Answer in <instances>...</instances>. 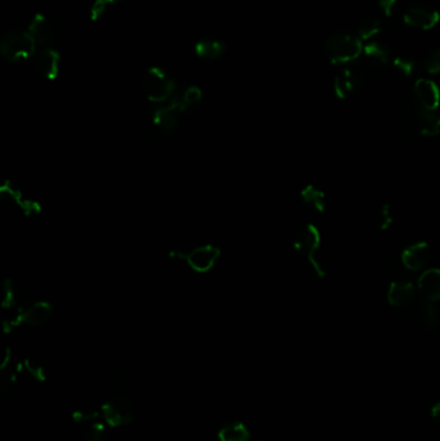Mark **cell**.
I'll use <instances>...</instances> for the list:
<instances>
[{
    "instance_id": "obj_1",
    "label": "cell",
    "mask_w": 440,
    "mask_h": 441,
    "mask_svg": "<svg viewBox=\"0 0 440 441\" xmlns=\"http://www.w3.org/2000/svg\"><path fill=\"white\" fill-rule=\"evenodd\" d=\"M141 89L152 104H166L176 93V81L167 70L154 66L147 69L141 79Z\"/></svg>"
},
{
    "instance_id": "obj_2",
    "label": "cell",
    "mask_w": 440,
    "mask_h": 441,
    "mask_svg": "<svg viewBox=\"0 0 440 441\" xmlns=\"http://www.w3.org/2000/svg\"><path fill=\"white\" fill-rule=\"evenodd\" d=\"M363 41L358 35L338 32L326 41V53L333 65H347L356 61L363 53Z\"/></svg>"
},
{
    "instance_id": "obj_3",
    "label": "cell",
    "mask_w": 440,
    "mask_h": 441,
    "mask_svg": "<svg viewBox=\"0 0 440 441\" xmlns=\"http://www.w3.org/2000/svg\"><path fill=\"white\" fill-rule=\"evenodd\" d=\"M38 44L27 30L15 29L6 32L0 41V53L11 64L30 60L36 55Z\"/></svg>"
},
{
    "instance_id": "obj_4",
    "label": "cell",
    "mask_w": 440,
    "mask_h": 441,
    "mask_svg": "<svg viewBox=\"0 0 440 441\" xmlns=\"http://www.w3.org/2000/svg\"><path fill=\"white\" fill-rule=\"evenodd\" d=\"M320 241H321V238H320L319 230L315 226L307 224V225L301 226L297 230L295 239H293V247L297 253L309 262L314 273L319 279H323L326 278V270L323 269V266L318 259Z\"/></svg>"
},
{
    "instance_id": "obj_5",
    "label": "cell",
    "mask_w": 440,
    "mask_h": 441,
    "mask_svg": "<svg viewBox=\"0 0 440 441\" xmlns=\"http://www.w3.org/2000/svg\"><path fill=\"white\" fill-rule=\"evenodd\" d=\"M53 315V307L48 302L36 301L29 305H21L13 313H11L4 320V325L11 330L18 325L29 327H41L47 324Z\"/></svg>"
},
{
    "instance_id": "obj_6",
    "label": "cell",
    "mask_w": 440,
    "mask_h": 441,
    "mask_svg": "<svg viewBox=\"0 0 440 441\" xmlns=\"http://www.w3.org/2000/svg\"><path fill=\"white\" fill-rule=\"evenodd\" d=\"M184 110L178 104L169 100L166 104H154L152 111V128L156 135L163 138L173 136L184 115Z\"/></svg>"
},
{
    "instance_id": "obj_7",
    "label": "cell",
    "mask_w": 440,
    "mask_h": 441,
    "mask_svg": "<svg viewBox=\"0 0 440 441\" xmlns=\"http://www.w3.org/2000/svg\"><path fill=\"white\" fill-rule=\"evenodd\" d=\"M101 414L105 423L110 427H120L129 425L135 421L136 409L135 404L127 396L115 393L105 401Z\"/></svg>"
},
{
    "instance_id": "obj_8",
    "label": "cell",
    "mask_w": 440,
    "mask_h": 441,
    "mask_svg": "<svg viewBox=\"0 0 440 441\" xmlns=\"http://www.w3.org/2000/svg\"><path fill=\"white\" fill-rule=\"evenodd\" d=\"M221 250L215 245H200L189 252H172L171 257L176 261L185 262L195 273H204L211 271L220 259Z\"/></svg>"
},
{
    "instance_id": "obj_9",
    "label": "cell",
    "mask_w": 440,
    "mask_h": 441,
    "mask_svg": "<svg viewBox=\"0 0 440 441\" xmlns=\"http://www.w3.org/2000/svg\"><path fill=\"white\" fill-rule=\"evenodd\" d=\"M27 32L32 34L41 48H53L61 39L60 27L53 20L43 13L34 15L27 26Z\"/></svg>"
},
{
    "instance_id": "obj_10",
    "label": "cell",
    "mask_w": 440,
    "mask_h": 441,
    "mask_svg": "<svg viewBox=\"0 0 440 441\" xmlns=\"http://www.w3.org/2000/svg\"><path fill=\"white\" fill-rule=\"evenodd\" d=\"M366 84V75L356 67H346L338 74L333 83L335 95L340 100H346L356 96Z\"/></svg>"
},
{
    "instance_id": "obj_11",
    "label": "cell",
    "mask_w": 440,
    "mask_h": 441,
    "mask_svg": "<svg viewBox=\"0 0 440 441\" xmlns=\"http://www.w3.org/2000/svg\"><path fill=\"white\" fill-rule=\"evenodd\" d=\"M0 201L7 208L17 209L24 213L25 216H34L41 210L36 201L27 198L18 187L9 182H6L0 187Z\"/></svg>"
},
{
    "instance_id": "obj_12",
    "label": "cell",
    "mask_w": 440,
    "mask_h": 441,
    "mask_svg": "<svg viewBox=\"0 0 440 441\" xmlns=\"http://www.w3.org/2000/svg\"><path fill=\"white\" fill-rule=\"evenodd\" d=\"M404 22L418 30H432L440 22V13L426 4H413L404 12Z\"/></svg>"
},
{
    "instance_id": "obj_13",
    "label": "cell",
    "mask_w": 440,
    "mask_h": 441,
    "mask_svg": "<svg viewBox=\"0 0 440 441\" xmlns=\"http://www.w3.org/2000/svg\"><path fill=\"white\" fill-rule=\"evenodd\" d=\"M35 72L47 81H55L61 67V55L55 48H41L32 57Z\"/></svg>"
},
{
    "instance_id": "obj_14",
    "label": "cell",
    "mask_w": 440,
    "mask_h": 441,
    "mask_svg": "<svg viewBox=\"0 0 440 441\" xmlns=\"http://www.w3.org/2000/svg\"><path fill=\"white\" fill-rule=\"evenodd\" d=\"M409 316L416 321L418 327L425 332H434L439 327L440 316L439 311L434 302L421 299L415 301L408 307Z\"/></svg>"
},
{
    "instance_id": "obj_15",
    "label": "cell",
    "mask_w": 440,
    "mask_h": 441,
    "mask_svg": "<svg viewBox=\"0 0 440 441\" xmlns=\"http://www.w3.org/2000/svg\"><path fill=\"white\" fill-rule=\"evenodd\" d=\"M432 247L425 243H415L409 245L408 248L404 249L401 253V264L409 270V271H420L425 266L432 261Z\"/></svg>"
},
{
    "instance_id": "obj_16",
    "label": "cell",
    "mask_w": 440,
    "mask_h": 441,
    "mask_svg": "<svg viewBox=\"0 0 440 441\" xmlns=\"http://www.w3.org/2000/svg\"><path fill=\"white\" fill-rule=\"evenodd\" d=\"M416 301L415 285L406 279H398L390 283L387 288V302L396 308H407Z\"/></svg>"
},
{
    "instance_id": "obj_17",
    "label": "cell",
    "mask_w": 440,
    "mask_h": 441,
    "mask_svg": "<svg viewBox=\"0 0 440 441\" xmlns=\"http://www.w3.org/2000/svg\"><path fill=\"white\" fill-rule=\"evenodd\" d=\"M415 101L420 104L421 107H424L425 110H430V111H436V109L440 104V89L435 81L430 79H418L415 83Z\"/></svg>"
},
{
    "instance_id": "obj_18",
    "label": "cell",
    "mask_w": 440,
    "mask_h": 441,
    "mask_svg": "<svg viewBox=\"0 0 440 441\" xmlns=\"http://www.w3.org/2000/svg\"><path fill=\"white\" fill-rule=\"evenodd\" d=\"M424 107L416 101L404 104L399 113V124L403 132L408 136L416 137L421 135V119Z\"/></svg>"
},
{
    "instance_id": "obj_19",
    "label": "cell",
    "mask_w": 440,
    "mask_h": 441,
    "mask_svg": "<svg viewBox=\"0 0 440 441\" xmlns=\"http://www.w3.org/2000/svg\"><path fill=\"white\" fill-rule=\"evenodd\" d=\"M361 56L364 57V61L369 67L377 69V67H384L390 62L392 52L384 41L373 39L364 44Z\"/></svg>"
},
{
    "instance_id": "obj_20",
    "label": "cell",
    "mask_w": 440,
    "mask_h": 441,
    "mask_svg": "<svg viewBox=\"0 0 440 441\" xmlns=\"http://www.w3.org/2000/svg\"><path fill=\"white\" fill-rule=\"evenodd\" d=\"M418 290L426 301H440V269H429L418 278Z\"/></svg>"
},
{
    "instance_id": "obj_21",
    "label": "cell",
    "mask_w": 440,
    "mask_h": 441,
    "mask_svg": "<svg viewBox=\"0 0 440 441\" xmlns=\"http://www.w3.org/2000/svg\"><path fill=\"white\" fill-rule=\"evenodd\" d=\"M201 98H203V93H201L199 87L190 86V87L176 90V93L171 100L175 101L186 114L194 111L201 102Z\"/></svg>"
},
{
    "instance_id": "obj_22",
    "label": "cell",
    "mask_w": 440,
    "mask_h": 441,
    "mask_svg": "<svg viewBox=\"0 0 440 441\" xmlns=\"http://www.w3.org/2000/svg\"><path fill=\"white\" fill-rule=\"evenodd\" d=\"M226 44L224 41L215 38H204L195 44V53L199 58L215 61L226 52Z\"/></svg>"
},
{
    "instance_id": "obj_23",
    "label": "cell",
    "mask_w": 440,
    "mask_h": 441,
    "mask_svg": "<svg viewBox=\"0 0 440 441\" xmlns=\"http://www.w3.org/2000/svg\"><path fill=\"white\" fill-rule=\"evenodd\" d=\"M301 201L307 208L312 209L314 212L323 213L327 207L326 201V194L320 190L319 187L315 185H307L301 191Z\"/></svg>"
},
{
    "instance_id": "obj_24",
    "label": "cell",
    "mask_w": 440,
    "mask_h": 441,
    "mask_svg": "<svg viewBox=\"0 0 440 441\" xmlns=\"http://www.w3.org/2000/svg\"><path fill=\"white\" fill-rule=\"evenodd\" d=\"M17 372H18V367H16L12 361V353L7 350L0 364V391L1 393L8 391L9 387L13 385V382L16 381Z\"/></svg>"
},
{
    "instance_id": "obj_25",
    "label": "cell",
    "mask_w": 440,
    "mask_h": 441,
    "mask_svg": "<svg viewBox=\"0 0 440 441\" xmlns=\"http://www.w3.org/2000/svg\"><path fill=\"white\" fill-rule=\"evenodd\" d=\"M220 441H249V431L241 422H229L218 431Z\"/></svg>"
},
{
    "instance_id": "obj_26",
    "label": "cell",
    "mask_w": 440,
    "mask_h": 441,
    "mask_svg": "<svg viewBox=\"0 0 440 441\" xmlns=\"http://www.w3.org/2000/svg\"><path fill=\"white\" fill-rule=\"evenodd\" d=\"M381 30H382L381 20L377 16H367L360 21L356 32L360 41H369L376 39Z\"/></svg>"
},
{
    "instance_id": "obj_27",
    "label": "cell",
    "mask_w": 440,
    "mask_h": 441,
    "mask_svg": "<svg viewBox=\"0 0 440 441\" xmlns=\"http://www.w3.org/2000/svg\"><path fill=\"white\" fill-rule=\"evenodd\" d=\"M440 133V116L435 111L425 110L421 119V135L435 137Z\"/></svg>"
},
{
    "instance_id": "obj_28",
    "label": "cell",
    "mask_w": 440,
    "mask_h": 441,
    "mask_svg": "<svg viewBox=\"0 0 440 441\" xmlns=\"http://www.w3.org/2000/svg\"><path fill=\"white\" fill-rule=\"evenodd\" d=\"M373 226L378 231H386L390 229L394 221V215H392V207L387 204H382L373 212Z\"/></svg>"
},
{
    "instance_id": "obj_29",
    "label": "cell",
    "mask_w": 440,
    "mask_h": 441,
    "mask_svg": "<svg viewBox=\"0 0 440 441\" xmlns=\"http://www.w3.org/2000/svg\"><path fill=\"white\" fill-rule=\"evenodd\" d=\"M392 66L403 78H409L416 72V58L411 55H400L392 60Z\"/></svg>"
},
{
    "instance_id": "obj_30",
    "label": "cell",
    "mask_w": 440,
    "mask_h": 441,
    "mask_svg": "<svg viewBox=\"0 0 440 441\" xmlns=\"http://www.w3.org/2000/svg\"><path fill=\"white\" fill-rule=\"evenodd\" d=\"M106 426L107 425L105 423L104 419L84 426V427H86V431H84L83 440L106 441V439H107V430H106Z\"/></svg>"
},
{
    "instance_id": "obj_31",
    "label": "cell",
    "mask_w": 440,
    "mask_h": 441,
    "mask_svg": "<svg viewBox=\"0 0 440 441\" xmlns=\"http://www.w3.org/2000/svg\"><path fill=\"white\" fill-rule=\"evenodd\" d=\"M20 368H21V370L24 372L26 376H29V377L35 379V381H38V382L44 381V378H46L43 367H41L40 364H38L36 361L26 359V360L20 365Z\"/></svg>"
},
{
    "instance_id": "obj_32",
    "label": "cell",
    "mask_w": 440,
    "mask_h": 441,
    "mask_svg": "<svg viewBox=\"0 0 440 441\" xmlns=\"http://www.w3.org/2000/svg\"><path fill=\"white\" fill-rule=\"evenodd\" d=\"M424 69L430 75L440 74V48L432 49L425 57Z\"/></svg>"
},
{
    "instance_id": "obj_33",
    "label": "cell",
    "mask_w": 440,
    "mask_h": 441,
    "mask_svg": "<svg viewBox=\"0 0 440 441\" xmlns=\"http://www.w3.org/2000/svg\"><path fill=\"white\" fill-rule=\"evenodd\" d=\"M398 7H399L398 0H377V8L380 13L387 18H390L398 12Z\"/></svg>"
},
{
    "instance_id": "obj_34",
    "label": "cell",
    "mask_w": 440,
    "mask_h": 441,
    "mask_svg": "<svg viewBox=\"0 0 440 441\" xmlns=\"http://www.w3.org/2000/svg\"><path fill=\"white\" fill-rule=\"evenodd\" d=\"M107 6H110L106 0H95L89 9V17L92 21H98L105 16Z\"/></svg>"
},
{
    "instance_id": "obj_35",
    "label": "cell",
    "mask_w": 440,
    "mask_h": 441,
    "mask_svg": "<svg viewBox=\"0 0 440 441\" xmlns=\"http://www.w3.org/2000/svg\"><path fill=\"white\" fill-rule=\"evenodd\" d=\"M432 414L434 419L436 421V422H439L440 425V401L436 404V405H434L432 409Z\"/></svg>"
},
{
    "instance_id": "obj_36",
    "label": "cell",
    "mask_w": 440,
    "mask_h": 441,
    "mask_svg": "<svg viewBox=\"0 0 440 441\" xmlns=\"http://www.w3.org/2000/svg\"><path fill=\"white\" fill-rule=\"evenodd\" d=\"M110 6H115V4H120V3H123L124 0H106Z\"/></svg>"
}]
</instances>
